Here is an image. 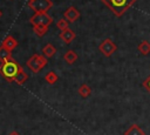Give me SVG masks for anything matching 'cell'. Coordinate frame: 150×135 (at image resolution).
I'll use <instances>...</instances> for the list:
<instances>
[{"label":"cell","instance_id":"ffe728a7","mask_svg":"<svg viewBox=\"0 0 150 135\" xmlns=\"http://www.w3.org/2000/svg\"><path fill=\"white\" fill-rule=\"evenodd\" d=\"M143 87H144V88L150 93V75H149V76L143 81Z\"/></svg>","mask_w":150,"mask_h":135},{"label":"cell","instance_id":"44dd1931","mask_svg":"<svg viewBox=\"0 0 150 135\" xmlns=\"http://www.w3.org/2000/svg\"><path fill=\"white\" fill-rule=\"evenodd\" d=\"M8 135H20V134H19L18 131H15V130H14V131H11Z\"/></svg>","mask_w":150,"mask_h":135},{"label":"cell","instance_id":"9c48e42d","mask_svg":"<svg viewBox=\"0 0 150 135\" xmlns=\"http://www.w3.org/2000/svg\"><path fill=\"white\" fill-rule=\"evenodd\" d=\"M18 45H19L18 40H16L14 36H12V35H7V36H5V39H4L2 42H1V46H4L5 48L9 49L11 52H12L13 49H15V48L18 47Z\"/></svg>","mask_w":150,"mask_h":135},{"label":"cell","instance_id":"7c38bea8","mask_svg":"<svg viewBox=\"0 0 150 135\" xmlns=\"http://www.w3.org/2000/svg\"><path fill=\"white\" fill-rule=\"evenodd\" d=\"M11 59H13L12 58V52L0 45V63H4V62H6Z\"/></svg>","mask_w":150,"mask_h":135},{"label":"cell","instance_id":"ba28073f","mask_svg":"<svg viewBox=\"0 0 150 135\" xmlns=\"http://www.w3.org/2000/svg\"><path fill=\"white\" fill-rule=\"evenodd\" d=\"M59 36H60V39H61L64 43L69 45V43L76 38V34H75V32H74L73 29H70V28L68 27V28H66L64 31H61V33L59 34Z\"/></svg>","mask_w":150,"mask_h":135},{"label":"cell","instance_id":"8992f818","mask_svg":"<svg viewBox=\"0 0 150 135\" xmlns=\"http://www.w3.org/2000/svg\"><path fill=\"white\" fill-rule=\"evenodd\" d=\"M98 49H100V52L104 55V56H111L115 52H116V49H117V46L115 45V42L111 40V39H104L100 45H98Z\"/></svg>","mask_w":150,"mask_h":135},{"label":"cell","instance_id":"d6986e66","mask_svg":"<svg viewBox=\"0 0 150 135\" xmlns=\"http://www.w3.org/2000/svg\"><path fill=\"white\" fill-rule=\"evenodd\" d=\"M56 27H57L60 31H64L66 28H68V21H67L64 18L59 19V20L56 21Z\"/></svg>","mask_w":150,"mask_h":135},{"label":"cell","instance_id":"e0dca14e","mask_svg":"<svg viewBox=\"0 0 150 135\" xmlns=\"http://www.w3.org/2000/svg\"><path fill=\"white\" fill-rule=\"evenodd\" d=\"M45 80H46L47 83H49V85H54V83L57 82L59 76H57V74H56L55 72L50 70V72H48V73L45 75Z\"/></svg>","mask_w":150,"mask_h":135},{"label":"cell","instance_id":"52a82bcc","mask_svg":"<svg viewBox=\"0 0 150 135\" xmlns=\"http://www.w3.org/2000/svg\"><path fill=\"white\" fill-rule=\"evenodd\" d=\"M80 12H79V9L76 8V7H74V6H70V7H68L66 11H64V13H63V18L68 21V22H75L79 18H80Z\"/></svg>","mask_w":150,"mask_h":135},{"label":"cell","instance_id":"ac0fdd59","mask_svg":"<svg viewBox=\"0 0 150 135\" xmlns=\"http://www.w3.org/2000/svg\"><path fill=\"white\" fill-rule=\"evenodd\" d=\"M33 31L38 36H43L48 32V26H42V25H36L33 26Z\"/></svg>","mask_w":150,"mask_h":135},{"label":"cell","instance_id":"7402d4cb","mask_svg":"<svg viewBox=\"0 0 150 135\" xmlns=\"http://www.w3.org/2000/svg\"><path fill=\"white\" fill-rule=\"evenodd\" d=\"M2 16V12H1V9H0V18Z\"/></svg>","mask_w":150,"mask_h":135},{"label":"cell","instance_id":"5bb4252c","mask_svg":"<svg viewBox=\"0 0 150 135\" xmlns=\"http://www.w3.org/2000/svg\"><path fill=\"white\" fill-rule=\"evenodd\" d=\"M137 49L139 50V53H141L142 55H148V54H150V42L146 41V40L141 41V42L138 43V46H137Z\"/></svg>","mask_w":150,"mask_h":135},{"label":"cell","instance_id":"30bf717a","mask_svg":"<svg viewBox=\"0 0 150 135\" xmlns=\"http://www.w3.org/2000/svg\"><path fill=\"white\" fill-rule=\"evenodd\" d=\"M27 80H28V74H27V73L23 70V68L21 67V68L19 69L18 74L15 75V77H14V82L21 86V85H23Z\"/></svg>","mask_w":150,"mask_h":135},{"label":"cell","instance_id":"8fae6325","mask_svg":"<svg viewBox=\"0 0 150 135\" xmlns=\"http://www.w3.org/2000/svg\"><path fill=\"white\" fill-rule=\"evenodd\" d=\"M124 135H145V133L143 131V129L138 124H131L124 131Z\"/></svg>","mask_w":150,"mask_h":135},{"label":"cell","instance_id":"2e32d148","mask_svg":"<svg viewBox=\"0 0 150 135\" xmlns=\"http://www.w3.org/2000/svg\"><path fill=\"white\" fill-rule=\"evenodd\" d=\"M77 92H79V94H80L82 97H88V96L91 94V88H90L87 83H82V85L79 87Z\"/></svg>","mask_w":150,"mask_h":135},{"label":"cell","instance_id":"6da1fadb","mask_svg":"<svg viewBox=\"0 0 150 135\" xmlns=\"http://www.w3.org/2000/svg\"><path fill=\"white\" fill-rule=\"evenodd\" d=\"M104 6H107L116 16H122L135 2L136 0H101Z\"/></svg>","mask_w":150,"mask_h":135},{"label":"cell","instance_id":"7a4b0ae2","mask_svg":"<svg viewBox=\"0 0 150 135\" xmlns=\"http://www.w3.org/2000/svg\"><path fill=\"white\" fill-rule=\"evenodd\" d=\"M20 68L21 66L14 59H11L4 63H0V75L7 82H14V77Z\"/></svg>","mask_w":150,"mask_h":135},{"label":"cell","instance_id":"3957f363","mask_svg":"<svg viewBox=\"0 0 150 135\" xmlns=\"http://www.w3.org/2000/svg\"><path fill=\"white\" fill-rule=\"evenodd\" d=\"M47 62H48V60H47V58H46L45 55L33 54V55L27 60L26 65H27V67H28L34 74H36V73H39V72L47 65Z\"/></svg>","mask_w":150,"mask_h":135},{"label":"cell","instance_id":"277c9868","mask_svg":"<svg viewBox=\"0 0 150 135\" xmlns=\"http://www.w3.org/2000/svg\"><path fill=\"white\" fill-rule=\"evenodd\" d=\"M53 6L52 0H29L28 7L35 13H42L50 9Z\"/></svg>","mask_w":150,"mask_h":135},{"label":"cell","instance_id":"4fadbf2b","mask_svg":"<svg viewBox=\"0 0 150 135\" xmlns=\"http://www.w3.org/2000/svg\"><path fill=\"white\" fill-rule=\"evenodd\" d=\"M63 59H64V61H66L68 65H73V63L77 60V54H76L73 49H69V50H67V52L63 54Z\"/></svg>","mask_w":150,"mask_h":135},{"label":"cell","instance_id":"5b68a950","mask_svg":"<svg viewBox=\"0 0 150 135\" xmlns=\"http://www.w3.org/2000/svg\"><path fill=\"white\" fill-rule=\"evenodd\" d=\"M29 22L33 26L36 25H42V26H49L53 22V18L47 13V12H42V13H34L33 16H30Z\"/></svg>","mask_w":150,"mask_h":135},{"label":"cell","instance_id":"9a60e30c","mask_svg":"<svg viewBox=\"0 0 150 135\" xmlns=\"http://www.w3.org/2000/svg\"><path fill=\"white\" fill-rule=\"evenodd\" d=\"M56 53V48L55 46H53L52 43H47L43 48H42V54L46 56V58H52L53 55H55Z\"/></svg>","mask_w":150,"mask_h":135}]
</instances>
